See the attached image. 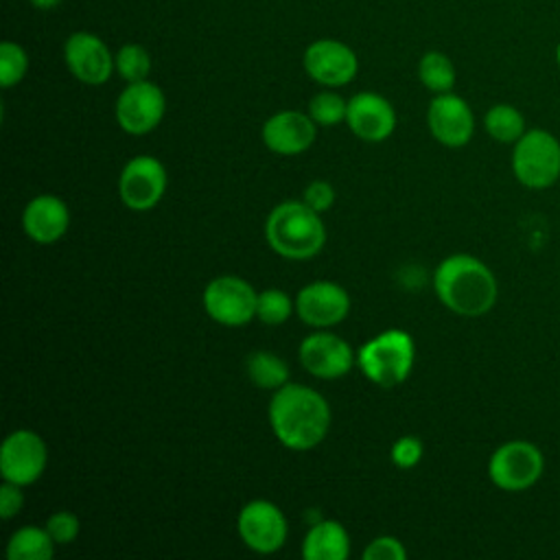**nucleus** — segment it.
<instances>
[{
	"label": "nucleus",
	"instance_id": "obj_1",
	"mask_svg": "<svg viewBox=\"0 0 560 560\" xmlns=\"http://www.w3.org/2000/svg\"><path fill=\"white\" fill-rule=\"evenodd\" d=\"M269 422L280 444L293 451H308L326 438L330 429V407L319 392L287 383L273 392Z\"/></svg>",
	"mask_w": 560,
	"mask_h": 560
},
{
	"label": "nucleus",
	"instance_id": "obj_2",
	"mask_svg": "<svg viewBox=\"0 0 560 560\" xmlns=\"http://www.w3.org/2000/svg\"><path fill=\"white\" fill-rule=\"evenodd\" d=\"M433 287L440 302L462 317L486 315L499 298L494 273L470 254L446 256L433 273Z\"/></svg>",
	"mask_w": 560,
	"mask_h": 560
},
{
	"label": "nucleus",
	"instance_id": "obj_3",
	"mask_svg": "<svg viewBox=\"0 0 560 560\" xmlns=\"http://www.w3.org/2000/svg\"><path fill=\"white\" fill-rule=\"evenodd\" d=\"M265 236L271 249L291 260L315 256L326 243V228L319 212L304 201L278 203L265 223Z\"/></svg>",
	"mask_w": 560,
	"mask_h": 560
},
{
	"label": "nucleus",
	"instance_id": "obj_4",
	"mask_svg": "<svg viewBox=\"0 0 560 560\" xmlns=\"http://www.w3.org/2000/svg\"><path fill=\"white\" fill-rule=\"evenodd\" d=\"M416 359V346L409 332L400 328H387L359 348L357 363L361 372L378 387L400 385Z\"/></svg>",
	"mask_w": 560,
	"mask_h": 560
},
{
	"label": "nucleus",
	"instance_id": "obj_5",
	"mask_svg": "<svg viewBox=\"0 0 560 560\" xmlns=\"http://www.w3.org/2000/svg\"><path fill=\"white\" fill-rule=\"evenodd\" d=\"M512 173L532 190H542L560 179V140L547 129H527L512 149Z\"/></svg>",
	"mask_w": 560,
	"mask_h": 560
},
{
	"label": "nucleus",
	"instance_id": "obj_6",
	"mask_svg": "<svg viewBox=\"0 0 560 560\" xmlns=\"http://www.w3.org/2000/svg\"><path fill=\"white\" fill-rule=\"evenodd\" d=\"M545 470L542 451L527 440H508L488 462L490 481L505 492H523L532 488Z\"/></svg>",
	"mask_w": 560,
	"mask_h": 560
},
{
	"label": "nucleus",
	"instance_id": "obj_7",
	"mask_svg": "<svg viewBox=\"0 0 560 560\" xmlns=\"http://www.w3.org/2000/svg\"><path fill=\"white\" fill-rule=\"evenodd\" d=\"M258 293L238 276H219L203 289L206 313L223 326H243L256 317Z\"/></svg>",
	"mask_w": 560,
	"mask_h": 560
},
{
	"label": "nucleus",
	"instance_id": "obj_8",
	"mask_svg": "<svg viewBox=\"0 0 560 560\" xmlns=\"http://www.w3.org/2000/svg\"><path fill=\"white\" fill-rule=\"evenodd\" d=\"M166 112L164 92L151 81L127 83L116 98V122L131 136L153 131Z\"/></svg>",
	"mask_w": 560,
	"mask_h": 560
},
{
	"label": "nucleus",
	"instance_id": "obj_9",
	"mask_svg": "<svg viewBox=\"0 0 560 560\" xmlns=\"http://www.w3.org/2000/svg\"><path fill=\"white\" fill-rule=\"evenodd\" d=\"M46 462V444L35 431L18 429L4 438L0 448V472L4 481L28 486L42 477Z\"/></svg>",
	"mask_w": 560,
	"mask_h": 560
},
{
	"label": "nucleus",
	"instance_id": "obj_10",
	"mask_svg": "<svg viewBox=\"0 0 560 560\" xmlns=\"http://www.w3.org/2000/svg\"><path fill=\"white\" fill-rule=\"evenodd\" d=\"M306 74L326 88H339L357 77L359 59L354 50L339 39H315L306 46L302 57Z\"/></svg>",
	"mask_w": 560,
	"mask_h": 560
},
{
	"label": "nucleus",
	"instance_id": "obj_11",
	"mask_svg": "<svg viewBox=\"0 0 560 560\" xmlns=\"http://www.w3.org/2000/svg\"><path fill=\"white\" fill-rule=\"evenodd\" d=\"M236 529L241 540L258 553H273L287 540L284 514L276 503L265 499L249 501L241 508L236 518Z\"/></svg>",
	"mask_w": 560,
	"mask_h": 560
},
{
	"label": "nucleus",
	"instance_id": "obj_12",
	"mask_svg": "<svg viewBox=\"0 0 560 560\" xmlns=\"http://www.w3.org/2000/svg\"><path fill=\"white\" fill-rule=\"evenodd\" d=\"M164 190L166 171L153 155L131 158L118 177V195L122 203L138 212L151 210L162 199Z\"/></svg>",
	"mask_w": 560,
	"mask_h": 560
},
{
	"label": "nucleus",
	"instance_id": "obj_13",
	"mask_svg": "<svg viewBox=\"0 0 560 560\" xmlns=\"http://www.w3.org/2000/svg\"><path fill=\"white\" fill-rule=\"evenodd\" d=\"M63 61L72 77L85 85H103L116 72L107 44L88 31H77L66 39Z\"/></svg>",
	"mask_w": 560,
	"mask_h": 560
},
{
	"label": "nucleus",
	"instance_id": "obj_14",
	"mask_svg": "<svg viewBox=\"0 0 560 560\" xmlns=\"http://www.w3.org/2000/svg\"><path fill=\"white\" fill-rule=\"evenodd\" d=\"M427 125L431 136L451 149L468 144L475 133V116L470 105L453 92L433 96L427 109Z\"/></svg>",
	"mask_w": 560,
	"mask_h": 560
},
{
	"label": "nucleus",
	"instance_id": "obj_15",
	"mask_svg": "<svg viewBox=\"0 0 560 560\" xmlns=\"http://www.w3.org/2000/svg\"><path fill=\"white\" fill-rule=\"evenodd\" d=\"M295 311L304 324L328 328L346 319L350 311V295L335 282L317 280L300 289L295 298Z\"/></svg>",
	"mask_w": 560,
	"mask_h": 560
},
{
	"label": "nucleus",
	"instance_id": "obj_16",
	"mask_svg": "<svg viewBox=\"0 0 560 560\" xmlns=\"http://www.w3.org/2000/svg\"><path fill=\"white\" fill-rule=\"evenodd\" d=\"M302 368L317 378H339L354 363L352 348L332 332H313L300 343Z\"/></svg>",
	"mask_w": 560,
	"mask_h": 560
},
{
	"label": "nucleus",
	"instance_id": "obj_17",
	"mask_svg": "<svg viewBox=\"0 0 560 560\" xmlns=\"http://www.w3.org/2000/svg\"><path fill=\"white\" fill-rule=\"evenodd\" d=\"M346 122L357 138L365 142H381L392 136L396 127V112L385 96L376 92H359L348 101Z\"/></svg>",
	"mask_w": 560,
	"mask_h": 560
},
{
	"label": "nucleus",
	"instance_id": "obj_18",
	"mask_svg": "<svg viewBox=\"0 0 560 560\" xmlns=\"http://www.w3.org/2000/svg\"><path fill=\"white\" fill-rule=\"evenodd\" d=\"M317 136V122L302 112L284 109L267 118L262 125V142L280 155H298L306 151Z\"/></svg>",
	"mask_w": 560,
	"mask_h": 560
},
{
	"label": "nucleus",
	"instance_id": "obj_19",
	"mask_svg": "<svg viewBox=\"0 0 560 560\" xmlns=\"http://www.w3.org/2000/svg\"><path fill=\"white\" fill-rule=\"evenodd\" d=\"M22 225L35 243L50 245L59 241L70 225L68 206L55 195H39L26 203Z\"/></svg>",
	"mask_w": 560,
	"mask_h": 560
},
{
	"label": "nucleus",
	"instance_id": "obj_20",
	"mask_svg": "<svg viewBox=\"0 0 560 560\" xmlns=\"http://www.w3.org/2000/svg\"><path fill=\"white\" fill-rule=\"evenodd\" d=\"M350 553V536L337 521H317L304 536L302 556L306 560H346Z\"/></svg>",
	"mask_w": 560,
	"mask_h": 560
},
{
	"label": "nucleus",
	"instance_id": "obj_21",
	"mask_svg": "<svg viewBox=\"0 0 560 560\" xmlns=\"http://www.w3.org/2000/svg\"><path fill=\"white\" fill-rule=\"evenodd\" d=\"M55 553V540L46 527L26 525L11 534L7 545L9 560H48Z\"/></svg>",
	"mask_w": 560,
	"mask_h": 560
},
{
	"label": "nucleus",
	"instance_id": "obj_22",
	"mask_svg": "<svg viewBox=\"0 0 560 560\" xmlns=\"http://www.w3.org/2000/svg\"><path fill=\"white\" fill-rule=\"evenodd\" d=\"M245 370L249 381L260 389H280L289 383V365L269 350H254L247 361Z\"/></svg>",
	"mask_w": 560,
	"mask_h": 560
},
{
	"label": "nucleus",
	"instance_id": "obj_23",
	"mask_svg": "<svg viewBox=\"0 0 560 560\" xmlns=\"http://www.w3.org/2000/svg\"><path fill=\"white\" fill-rule=\"evenodd\" d=\"M483 127L488 136L501 144H514L527 131L523 114L510 103L492 105L483 116Z\"/></svg>",
	"mask_w": 560,
	"mask_h": 560
},
{
	"label": "nucleus",
	"instance_id": "obj_24",
	"mask_svg": "<svg viewBox=\"0 0 560 560\" xmlns=\"http://www.w3.org/2000/svg\"><path fill=\"white\" fill-rule=\"evenodd\" d=\"M418 79L433 94L451 92L455 85V66L448 55L440 50H429L420 57Z\"/></svg>",
	"mask_w": 560,
	"mask_h": 560
},
{
	"label": "nucleus",
	"instance_id": "obj_25",
	"mask_svg": "<svg viewBox=\"0 0 560 560\" xmlns=\"http://www.w3.org/2000/svg\"><path fill=\"white\" fill-rule=\"evenodd\" d=\"M114 70L127 83L144 81L151 72V55L140 44H125L114 55Z\"/></svg>",
	"mask_w": 560,
	"mask_h": 560
},
{
	"label": "nucleus",
	"instance_id": "obj_26",
	"mask_svg": "<svg viewBox=\"0 0 560 560\" xmlns=\"http://www.w3.org/2000/svg\"><path fill=\"white\" fill-rule=\"evenodd\" d=\"M317 125L322 127H330V125H339L346 120L348 114V101H343L337 92L332 90H324L317 92L311 101H308V112H306Z\"/></svg>",
	"mask_w": 560,
	"mask_h": 560
},
{
	"label": "nucleus",
	"instance_id": "obj_27",
	"mask_svg": "<svg viewBox=\"0 0 560 560\" xmlns=\"http://www.w3.org/2000/svg\"><path fill=\"white\" fill-rule=\"evenodd\" d=\"M293 308H295V302L280 289H267V291L258 293L256 317L262 324H269V326L284 324L291 317Z\"/></svg>",
	"mask_w": 560,
	"mask_h": 560
},
{
	"label": "nucleus",
	"instance_id": "obj_28",
	"mask_svg": "<svg viewBox=\"0 0 560 560\" xmlns=\"http://www.w3.org/2000/svg\"><path fill=\"white\" fill-rule=\"evenodd\" d=\"M28 70V55L26 50L15 42H2L0 44V85L13 88L18 85Z\"/></svg>",
	"mask_w": 560,
	"mask_h": 560
},
{
	"label": "nucleus",
	"instance_id": "obj_29",
	"mask_svg": "<svg viewBox=\"0 0 560 560\" xmlns=\"http://www.w3.org/2000/svg\"><path fill=\"white\" fill-rule=\"evenodd\" d=\"M79 527H81L79 518L68 510H59V512L50 514L46 521V529L57 545L72 542L79 536Z\"/></svg>",
	"mask_w": 560,
	"mask_h": 560
},
{
	"label": "nucleus",
	"instance_id": "obj_30",
	"mask_svg": "<svg viewBox=\"0 0 560 560\" xmlns=\"http://www.w3.org/2000/svg\"><path fill=\"white\" fill-rule=\"evenodd\" d=\"M407 549L394 536H378L363 549V560H405Z\"/></svg>",
	"mask_w": 560,
	"mask_h": 560
},
{
	"label": "nucleus",
	"instance_id": "obj_31",
	"mask_svg": "<svg viewBox=\"0 0 560 560\" xmlns=\"http://www.w3.org/2000/svg\"><path fill=\"white\" fill-rule=\"evenodd\" d=\"M422 457V442L413 435L398 438L392 446V462L398 468H413Z\"/></svg>",
	"mask_w": 560,
	"mask_h": 560
},
{
	"label": "nucleus",
	"instance_id": "obj_32",
	"mask_svg": "<svg viewBox=\"0 0 560 560\" xmlns=\"http://www.w3.org/2000/svg\"><path fill=\"white\" fill-rule=\"evenodd\" d=\"M311 210L315 212H326L332 201H335V188L328 182H311L304 188V199H302Z\"/></svg>",
	"mask_w": 560,
	"mask_h": 560
},
{
	"label": "nucleus",
	"instance_id": "obj_33",
	"mask_svg": "<svg viewBox=\"0 0 560 560\" xmlns=\"http://www.w3.org/2000/svg\"><path fill=\"white\" fill-rule=\"evenodd\" d=\"M22 486L18 483H11V481H4L2 488H0V516L2 518H11L15 516L22 505H24V497H22Z\"/></svg>",
	"mask_w": 560,
	"mask_h": 560
},
{
	"label": "nucleus",
	"instance_id": "obj_34",
	"mask_svg": "<svg viewBox=\"0 0 560 560\" xmlns=\"http://www.w3.org/2000/svg\"><path fill=\"white\" fill-rule=\"evenodd\" d=\"M35 9H39V11H52V9H57L63 0H28Z\"/></svg>",
	"mask_w": 560,
	"mask_h": 560
},
{
	"label": "nucleus",
	"instance_id": "obj_35",
	"mask_svg": "<svg viewBox=\"0 0 560 560\" xmlns=\"http://www.w3.org/2000/svg\"><path fill=\"white\" fill-rule=\"evenodd\" d=\"M556 63H558V68H560V42L556 44Z\"/></svg>",
	"mask_w": 560,
	"mask_h": 560
}]
</instances>
